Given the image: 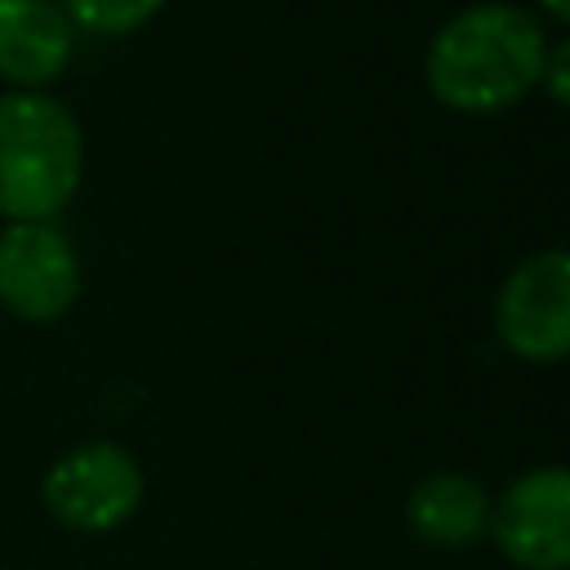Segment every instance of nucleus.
Segmentation results:
<instances>
[{
  "instance_id": "7ed1b4c3",
  "label": "nucleus",
  "mask_w": 570,
  "mask_h": 570,
  "mask_svg": "<svg viewBox=\"0 0 570 570\" xmlns=\"http://www.w3.org/2000/svg\"><path fill=\"white\" fill-rule=\"evenodd\" d=\"M494 330L521 361L552 365L570 356V249H543L517 263L494 303Z\"/></svg>"
},
{
  "instance_id": "9d476101",
  "label": "nucleus",
  "mask_w": 570,
  "mask_h": 570,
  "mask_svg": "<svg viewBox=\"0 0 570 570\" xmlns=\"http://www.w3.org/2000/svg\"><path fill=\"white\" fill-rule=\"evenodd\" d=\"M539 85H543L561 107H570V40H561V45H552V49L543 53Z\"/></svg>"
},
{
  "instance_id": "9b49d317",
  "label": "nucleus",
  "mask_w": 570,
  "mask_h": 570,
  "mask_svg": "<svg viewBox=\"0 0 570 570\" xmlns=\"http://www.w3.org/2000/svg\"><path fill=\"white\" fill-rule=\"evenodd\" d=\"M539 4H543L548 13H557L561 22H570V0H539Z\"/></svg>"
},
{
  "instance_id": "0eeeda50",
  "label": "nucleus",
  "mask_w": 570,
  "mask_h": 570,
  "mask_svg": "<svg viewBox=\"0 0 570 570\" xmlns=\"http://www.w3.org/2000/svg\"><path fill=\"white\" fill-rule=\"evenodd\" d=\"M76 53V22L58 0H0V80L13 89L53 85Z\"/></svg>"
},
{
  "instance_id": "423d86ee",
  "label": "nucleus",
  "mask_w": 570,
  "mask_h": 570,
  "mask_svg": "<svg viewBox=\"0 0 570 570\" xmlns=\"http://www.w3.org/2000/svg\"><path fill=\"white\" fill-rule=\"evenodd\" d=\"M490 534L517 570H570V468L517 476L490 512Z\"/></svg>"
},
{
  "instance_id": "f03ea898",
  "label": "nucleus",
  "mask_w": 570,
  "mask_h": 570,
  "mask_svg": "<svg viewBox=\"0 0 570 570\" xmlns=\"http://www.w3.org/2000/svg\"><path fill=\"white\" fill-rule=\"evenodd\" d=\"M85 138L76 116L45 89L0 94V214L53 218L80 187Z\"/></svg>"
},
{
  "instance_id": "1a4fd4ad",
  "label": "nucleus",
  "mask_w": 570,
  "mask_h": 570,
  "mask_svg": "<svg viewBox=\"0 0 570 570\" xmlns=\"http://www.w3.org/2000/svg\"><path fill=\"white\" fill-rule=\"evenodd\" d=\"M58 4L76 22V31H94V36H129L165 9V0H58Z\"/></svg>"
},
{
  "instance_id": "39448f33",
  "label": "nucleus",
  "mask_w": 570,
  "mask_h": 570,
  "mask_svg": "<svg viewBox=\"0 0 570 570\" xmlns=\"http://www.w3.org/2000/svg\"><path fill=\"white\" fill-rule=\"evenodd\" d=\"M80 294V258L49 223H9L0 232V303L18 321H58Z\"/></svg>"
},
{
  "instance_id": "20e7f679",
  "label": "nucleus",
  "mask_w": 570,
  "mask_h": 570,
  "mask_svg": "<svg viewBox=\"0 0 570 570\" xmlns=\"http://www.w3.org/2000/svg\"><path fill=\"white\" fill-rule=\"evenodd\" d=\"M142 503V472L129 450L85 441L45 472V508L80 534L116 530Z\"/></svg>"
},
{
  "instance_id": "f257e3e1",
  "label": "nucleus",
  "mask_w": 570,
  "mask_h": 570,
  "mask_svg": "<svg viewBox=\"0 0 570 570\" xmlns=\"http://www.w3.org/2000/svg\"><path fill=\"white\" fill-rule=\"evenodd\" d=\"M543 31L521 4H472L428 45V89L468 116L521 102L543 71Z\"/></svg>"
},
{
  "instance_id": "6e6552de",
  "label": "nucleus",
  "mask_w": 570,
  "mask_h": 570,
  "mask_svg": "<svg viewBox=\"0 0 570 570\" xmlns=\"http://www.w3.org/2000/svg\"><path fill=\"white\" fill-rule=\"evenodd\" d=\"M490 512H494V499L485 494L481 481L463 472H432L405 499L410 530L432 548L476 543L481 534H490Z\"/></svg>"
}]
</instances>
